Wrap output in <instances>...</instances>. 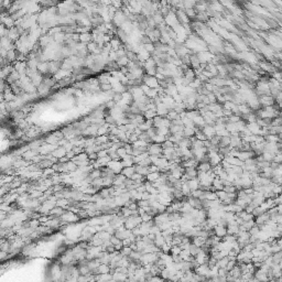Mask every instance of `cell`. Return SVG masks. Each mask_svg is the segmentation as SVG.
Returning <instances> with one entry per match:
<instances>
[{"mask_svg": "<svg viewBox=\"0 0 282 282\" xmlns=\"http://www.w3.org/2000/svg\"><path fill=\"white\" fill-rule=\"evenodd\" d=\"M201 250H202V248H201V247H198V246L194 245L193 243H192L191 246H190V252H191L192 256H196L197 254L201 251Z\"/></svg>", "mask_w": 282, "mask_h": 282, "instance_id": "obj_22", "label": "cell"}, {"mask_svg": "<svg viewBox=\"0 0 282 282\" xmlns=\"http://www.w3.org/2000/svg\"><path fill=\"white\" fill-rule=\"evenodd\" d=\"M146 84L148 86H150V87H154V86L158 85V82H157V79L153 78V77H150V78H147L146 79Z\"/></svg>", "mask_w": 282, "mask_h": 282, "instance_id": "obj_27", "label": "cell"}, {"mask_svg": "<svg viewBox=\"0 0 282 282\" xmlns=\"http://www.w3.org/2000/svg\"><path fill=\"white\" fill-rule=\"evenodd\" d=\"M276 162H278V163L282 164V152H279V153H277L276 155H274V160Z\"/></svg>", "mask_w": 282, "mask_h": 282, "instance_id": "obj_31", "label": "cell"}, {"mask_svg": "<svg viewBox=\"0 0 282 282\" xmlns=\"http://www.w3.org/2000/svg\"><path fill=\"white\" fill-rule=\"evenodd\" d=\"M216 194H217L218 200H221V202H224V201L228 197V193L226 191H224V190H218V191H216Z\"/></svg>", "mask_w": 282, "mask_h": 282, "instance_id": "obj_21", "label": "cell"}, {"mask_svg": "<svg viewBox=\"0 0 282 282\" xmlns=\"http://www.w3.org/2000/svg\"><path fill=\"white\" fill-rule=\"evenodd\" d=\"M148 152L150 155H162V152H163V148L161 146L160 143H152V144H149L148 147Z\"/></svg>", "mask_w": 282, "mask_h": 282, "instance_id": "obj_1", "label": "cell"}, {"mask_svg": "<svg viewBox=\"0 0 282 282\" xmlns=\"http://www.w3.org/2000/svg\"><path fill=\"white\" fill-rule=\"evenodd\" d=\"M101 87H103L104 91H109L110 88H111V86H110L109 84H107V85H106V84H103V85H101Z\"/></svg>", "mask_w": 282, "mask_h": 282, "instance_id": "obj_33", "label": "cell"}, {"mask_svg": "<svg viewBox=\"0 0 282 282\" xmlns=\"http://www.w3.org/2000/svg\"><path fill=\"white\" fill-rule=\"evenodd\" d=\"M262 155H264V159L266 161H269V162H272L273 160H274V153H271V152H264L262 153Z\"/></svg>", "mask_w": 282, "mask_h": 282, "instance_id": "obj_23", "label": "cell"}, {"mask_svg": "<svg viewBox=\"0 0 282 282\" xmlns=\"http://www.w3.org/2000/svg\"><path fill=\"white\" fill-rule=\"evenodd\" d=\"M136 168V172L141 174V175H148L149 174V167H143V165H140V164H136L134 165Z\"/></svg>", "mask_w": 282, "mask_h": 282, "instance_id": "obj_10", "label": "cell"}, {"mask_svg": "<svg viewBox=\"0 0 282 282\" xmlns=\"http://www.w3.org/2000/svg\"><path fill=\"white\" fill-rule=\"evenodd\" d=\"M221 136H218V134H215V136H213L211 139H209V141H211V143L212 144H215V146H219V142H221Z\"/></svg>", "mask_w": 282, "mask_h": 282, "instance_id": "obj_25", "label": "cell"}, {"mask_svg": "<svg viewBox=\"0 0 282 282\" xmlns=\"http://www.w3.org/2000/svg\"><path fill=\"white\" fill-rule=\"evenodd\" d=\"M212 185L215 187L216 191H218V190H224V182H223V180H221V177H218V176H216L215 179L213 180Z\"/></svg>", "mask_w": 282, "mask_h": 282, "instance_id": "obj_8", "label": "cell"}, {"mask_svg": "<svg viewBox=\"0 0 282 282\" xmlns=\"http://www.w3.org/2000/svg\"><path fill=\"white\" fill-rule=\"evenodd\" d=\"M277 244H278L280 248L282 249V237H280V238H278V239H277Z\"/></svg>", "mask_w": 282, "mask_h": 282, "instance_id": "obj_34", "label": "cell"}, {"mask_svg": "<svg viewBox=\"0 0 282 282\" xmlns=\"http://www.w3.org/2000/svg\"><path fill=\"white\" fill-rule=\"evenodd\" d=\"M165 244V238H164V236L162 235V234H158L157 236H155V239H154V245L158 246V247H162V246Z\"/></svg>", "mask_w": 282, "mask_h": 282, "instance_id": "obj_16", "label": "cell"}, {"mask_svg": "<svg viewBox=\"0 0 282 282\" xmlns=\"http://www.w3.org/2000/svg\"><path fill=\"white\" fill-rule=\"evenodd\" d=\"M212 164L209 162H200L198 165H197V170L198 171H203V172H207L212 169Z\"/></svg>", "mask_w": 282, "mask_h": 282, "instance_id": "obj_11", "label": "cell"}, {"mask_svg": "<svg viewBox=\"0 0 282 282\" xmlns=\"http://www.w3.org/2000/svg\"><path fill=\"white\" fill-rule=\"evenodd\" d=\"M272 258H273V262L277 264H279V262L282 260V250H279V251H277V252H273Z\"/></svg>", "mask_w": 282, "mask_h": 282, "instance_id": "obj_20", "label": "cell"}, {"mask_svg": "<svg viewBox=\"0 0 282 282\" xmlns=\"http://www.w3.org/2000/svg\"><path fill=\"white\" fill-rule=\"evenodd\" d=\"M270 218V215L268 212H264V214H261V215L257 216L256 217V224L258 225V226H260V225H264V224H267V221H269Z\"/></svg>", "mask_w": 282, "mask_h": 282, "instance_id": "obj_4", "label": "cell"}, {"mask_svg": "<svg viewBox=\"0 0 282 282\" xmlns=\"http://www.w3.org/2000/svg\"><path fill=\"white\" fill-rule=\"evenodd\" d=\"M134 172H136V168L134 165L132 167H126L121 170V174H124L126 177H130Z\"/></svg>", "mask_w": 282, "mask_h": 282, "instance_id": "obj_12", "label": "cell"}, {"mask_svg": "<svg viewBox=\"0 0 282 282\" xmlns=\"http://www.w3.org/2000/svg\"><path fill=\"white\" fill-rule=\"evenodd\" d=\"M228 261H229V257L228 256H226V257H223L221 259H219L218 261H217V267L218 268H226L228 264Z\"/></svg>", "mask_w": 282, "mask_h": 282, "instance_id": "obj_19", "label": "cell"}, {"mask_svg": "<svg viewBox=\"0 0 282 282\" xmlns=\"http://www.w3.org/2000/svg\"><path fill=\"white\" fill-rule=\"evenodd\" d=\"M106 132H107L106 127H101V128H99V129H98V132H97V134H99V136H103V134H105Z\"/></svg>", "mask_w": 282, "mask_h": 282, "instance_id": "obj_32", "label": "cell"}, {"mask_svg": "<svg viewBox=\"0 0 282 282\" xmlns=\"http://www.w3.org/2000/svg\"><path fill=\"white\" fill-rule=\"evenodd\" d=\"M195 128L194 127H184V130H183V134L186 138H192V137L195 136Z\"/></svg>", "mask_w": 282, "mask_h": 282, "instance_id": "obj_13", "label": "cell"}, {"mask_svg": "<svg viewBox=\"0 0 282 282\" xmlns=\"http://www.w3.org/2000/svg\"><path fill=\"white\" fill-rule=\"evenodd\" d=\"M131 252H132V248H131L130 246H124V248L121 249V254L124 256H127V257L130 256Z\"/></svg>", "mask_w": 282, "mask_h": 282, "instance_id": "obj_26", "label": "cell"}, {"mask_svg": "<svg viewBox=\"0 0 282 282\" xmlns=\"http://www.w3.org/2000/svg\"><path fill=\"white\" fill-rule=\"evenodd\" d=\"M281 142H282V140H281Z\"/></svg>", "mask_w": 282, "mask_h": 282, "instance_id": "obj_35", "label": "cell"}, {"mask_svg": "<svg viewBox=\"0 0 282 282\" xmlns=\"http://www.w3.org/2000/svg\"><path fill=\"white\" fill-rule=\"evenodd\" d=\"M159 177H160V172H159V171H157V172H149V174L147 175V181L153 183V182H155Z\"/></svg>", "mask_w": 282, "mask_h": 282, "instance_id": "obj_15", "label": "cell"}, {"mask_svg": "<svg viewBox=\"0 0 282 282\" xmlns=\"http://www.w3.org/2000/svg\"><path fill=\"white\" fill-rule=\"evenodd\" d=\"M96 142L97 143H107V142H109V138L106 137L105 134H103V136H99L97 139H96Z\"/></svg>", "mask_w": 282, "mask_h": 282, "instance_id": "obj_28", "label": "cell"}, {"mask_svg": "<svg viewBox=\"0 0 282 282\" xmlns=\"http://www.w3.org/2000/svg\"><path fill=\"white\" fill-rule=\"evenodd\" d=\"M181 191L183 192V194H184L185 197H188L190 195H191L192 191H191V188H190V186H188V184H187V181H183Z\"/></svg>", "mask_w": 282, "mask_h": 282, "instance_id": "obj_17", "label": "cell"}, {"mask_svg": "<svg viewBox=\"0 0 282 282\" xmlns=\"http://www.w3.org/2000/svg\"><path fill=\"white\" fill-rule=\"evenodd\" d=\"M231 136H224L221 138V142H219V148L221 147H229L231 146Z\"/></svg>", "mask_w": 282, "mask_h": 282, "instance_id": "obj_18", "label": "cell"}, {"mask_svg": "<svg viewBox=\"0 0 282 282\" xmlns=\"http://www.w3.org/2000/svg\"><path fill=\"white\" fill-rule=\"evenodd\" d=\"M61 219L65 223H70V221H77V216L75 215V213H73L72 211L70 212H65L63 215L61 216Z\"/></svg>", "mask_w": 282, "mask_h": 282, "instance_id": "obj_3", "label": "cell"}, {"mask_svg": "<svg viewBox=\"0 0 282 282\" xmlns=\"http://www.w3.org/2000/svg\"><path fill=\"white\" fill-rule=\"evenodd\" d=\"M64 213H65V211H64V207H61V206H54L53 208L50 211V215L51 216H56V217H61L62 215H63Z\"/></svg>", "mask_w": 282, "mask_h": 282, "instance_id": "obj_6", "label": "cell"}, {"mask_svg": "<svg viewBox=\"0 0 282 282\" xmlns=\"http://www.w3.org/2000/svg\"><path fill=\"white\" fill-rule=\"evenodd\" d=\"M66 153H67V151L65 150V148L62 147V148H56L54 151L52 152L51 154L53 155V157H55V158L60 159V158H62V157H64V155H66Z\"/></svg>", "mask_w": 282, "mask_h": 282, "instance_id": "obj_7", "label": "cell"}, {"mask_svg": "<svg viewBox=\"0 0 282 282\" xmlns=\"http://www.w3.org/2000/svg\"><path fill=\"white\" fill-rule=\"evenodd\" d=\"M249 233H250V235H251V236H258V234L260 233V227H259V226L256 224L254 227H251L250 229H249Z\"/></svg>", "mask_w": 282, "mask_h": 282, "instance_id": "obj_24", "label": "cell"}, {"mask_svg": "<svg viewBox=\"0 0 282 282\" xmlns=\"http://www.w3.org/2000/svg\"><path fill=\"white\" fill-rule=\"evenodd\" d=\"M117 153L119 154L120 158H124V155L127 154V151H126L124 147H120V148H118V150H117Z\"/></svg>", "mask_w": 282, "mask_h": 282, "instance_id": "obj_30", "label": "cell"}, {"mask_svg": "<svg viewBox=\"0 0 282 282\" xmlns=\"http://www.w3.org/2000/svg\"><path fill=\"white\" fill-rule=\"evenodd\" d=\"M264 211L262 208H261L260 206L255 207V209L252 211V214H254V216H255V217H257V216L261 215V214H264Z\"/></svg>", "mask_w": 282, "mask_h": 282, "instance_id": "obj_29", "label": "cell"}, {"mask_svg": "<svg viewBox=\"0 0 282 282\" xmlns=\"http://www.w3.org/2000/svg\"><path fill=\"white\" fill-rule=\"evenodd\" d=\"M213 229H214V233H215L216 236L221 237V238H223V237H225L227 235V226H224V225H216Z\"/></svg>", "mask_w": 282, "mask_h": 282, "instance_id": "obj_2", "label": "cell"}, {"mask_svg": "<svg viewBox=\"0 0 282 282\" xmlns=\"http://www.w3.org/2000/svg\"><path fill=\"white\" fill-rule=\"evenodd\" d=\"M187 184L190 186V188H191V191L193 192L195 190H197V188H200V180L197 179V177L187 180Z\"/></svg>", "mask_w": 282, "mask_h": 282, "instance_id": "obj_9", "label": "cell"}, {"mask_svg": "<svg viewBox=\"0 0 282 282\" xmlns=\"http://www.w3.org/2000/svg\"><path fill=\"white\" fill-rule=\"evenodd\" d=\"M205 240H206V238H204L203 236H195L192 238V243L198 247H202L205 244Z\"/></svg>", "mask_w": 282, "mask_h": 282, "instance_id": "obj_14", "label": "cell"}, {"mask_svg": "<svg viewBox=\"0 0 282 282\" xmlns=\"http://www.w3.org/2000/svg\"><path fill=\"white\" fill-rule=\"evenodd\" d=\"M203 132L205 134V136L207 137V139H211L213 136L216 134V129L214 126H211V124H205L203 128Z\"/></svg>", "mask_w": 282, "mask_h": 282, "instance_id": "obj_5", "label": "cell"}]
</instances>
